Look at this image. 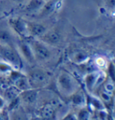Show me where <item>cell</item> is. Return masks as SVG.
<instances>
[{"instance_id": "obj_21", "label": "cell", "mask_w": 115, "mask_h": 120, "mask_svg": "<svg viewBox=\"0 0 115 120\" xmlns=\"http://www.w3.org/2000/svg\"><path fill=\"white\" fill-rule=\"evenodd\" d=\"M5 104V100L2 98V97H0V109H2L3 108H4V106Z\"/></svg>"}, {"instance_id": "obj_8", "label": "cell", "mask_w": 115, "mask_h": 120, "mask_svg": "<svg viewBox=\"0 0 115 120\" xmlns=\"http://www.w3.org/2000/svg\"><path fill=\"white\" fill-rule=\"evenodd\" d=\"M18 49L20 52V56H23V57L26 59L30 63H33L35 61L34 55L32 53V50L31 49V46L26 40H21V41L18 43Z\"/></svg>"}, {"instance_id": "obj_12", "label": "cell", "mask_w": 115, "mask_h": 120, "mask_svg": "<svg viewBox=\"0 0 115 120\" xmlns=\"http://www.w3.org/2000/svg\"><path fill=\"white\" fill-rule=\"evenodd\" d=\"M45 4V0H29L25 6V10L28 13L39 12Z\"/></svg>"}, {"instance_id": "obj_10", "label": "cell", "mask_w": 115, "mask_h": 120, "mask_svg": "<svg viewBox=\"0 0 115 120\" xmlns=\"http://www.w3.org/2000/svg\"><path fill=\"white\" fill-rule=\"evenodd\" d=\"M38 90L36 88H30L28 90H22L19 92V99L27 104H33L38 98Z\"/></svg>"}, {"instance_id": "obj_19", "label": "cell", "mask_w": 115, "mask_h": 120, "mask_svg": "<svg viewBox=\"0 0 115 120\" xmlns=\"http://www.w3.org/2000/svg\"><path fill=\"white\" fill-rule=\"evenodd\" d=\"M95 64L98 65L100 68H104L107 65H106V60L103 57H102V56H99V57H97L95 59Z\"/></svg>"}, {"instance_id": "obj_11", "label": "cell", "mask_w": 115, "mask_h": 120, "mask_svg": "<svg viewBox=\"0 0 115 120\" xmlns=\"http://www.w3.org/2000/svg\"><path fill=\"white\" fill-rule=\"evenodd\" d=\"M70 98H71V102L74 104L75 106H79V107H84L85 105V97L84 92L81 90H76L73 93L70 95Z\"/></svg>"}, {"instance_id": "obj_22", "label": "cell", "mask_w": 115, "mask_h": 120, "mask_svg": "<svg viewBox=\"0 0 115 120\" xmlns=\"http://www.w3.org/2000/svg\"><path fill=\"white\" fill-rule=\"evenodd\" d=\"M11 1H13V2H15V3H22V2H24V0H11Z\"/></svg>"}, {"instance_id": "obj_17", "label": "cell", "mask_w": 115, "mask_h": 120, "mask_svg": "<svg viewBox=\"0 0 115 120\" xmlns=\"http://www.w3.org/2000/svg\"><path fill=\"white\" fill-rule=\"evenodd\" d=\"M14 70V68L6 62H0V74H10L11 71Z\"/></svg>"}, {"instance_id": "obj_5", "label": "cell", "mask_w": 115, "mask_h": 120, "mask_svg": "<svg viewBox=\"0 0 115 120\" xmlns=\"http://www.w3.org/2000/svg\"><path fill=\"white\" fill-rule=\"evenodd\" d=\"M27 78L29 81L31 88L39 89L40 87H42L47 83V82L49 80V75L43 69L37 67L30 71Z\"/></svg>"}, {"instance_id": "obj_2", "label": "cell", "mask_w": 115, "mask_h": 120, "mask_svg": "<svg viewBox=\"0 0 115 120\" xmlns=\"http://www.w3.org/2000/svg\"><path fill=\"white\" fill-rule=\"evenodd\" d=\"M0 58H2L16 70H20L23 66L21 56L16 50H15L14 47L0 45Z\"/></svg>"}, {"instance_id": "obj_24", "label": "cell", "mask_w": 115, "mask_h": 120, "mask_svg": "<svg viewBox=\"0 0 115 120\" xmlns=\"http://www.w3.org/2000/svg\"><path fill=\"white\" fill-rule=\"evenodd\" d=\"M1 4H2V0H0V7H1Z\"/></svg>"}, {"instance_id": "obj_20", "label": "cell", "mask_w": 115, "mask_h": 120, "mask_svg": "<svg viewBox=\"0 0 115 120\" xmlns=\"http://www.w3.org/2000/svg\"><path fill=\"white\" fill-rule=\"evenodd\" d=\"M64 119H77L76 118V116H75V114H71V113H68L67 114V116H64L63 117Z\"/></svg>"}, {"instance_id": "obj_7", "label": "cell", "mask_w": 115, "mask_h": 120, "mask_svg": "<svg viewBox=\"0 0 115 120\" xmlns=\"http://www.w3.org/2000/svg\"><path fill=\"white\" fill-rule=\"evenodd\" d=\"M27 28L29 36L32 38H40L48 30L45 25L38 22H27Z\"/></svg>"}, {"instance_id": "obj_3", "label": "cell", "mask_w": 115, "mask_h": 120, "mask_svg": "<svg viewBox=\"0 0 115 120\" xmlns=\"http://www.w3.org/2000/svg\"><path fill=\"white\" fill-rule=\"evenodd\" d=\"M28 42L31 46V49L32 50V53L34 55L35 60L38 61H46L50 57V51L47 47V44L42 42L40 40L37 38L29 37Z\"/></svg>"}, {"instance_id": "obj_6", "label": "cell", "mask_w": 115, "mask_h": 120, "mask_svg": "<svg viewBox=\"0 0 115 120\" xmlns=\"http://www.w3.org/2000/svg\"><path fill=\"white\" fill-rule=\"evenodd\" d=\"M14 35L15 33L11 30L8 23H0V45L14 47Z\"/></svg>"}, {"instance_id": "obj_14", "label": "cell", "mask_w": 115, "mask_h": 120, "mask_svg": "<svg viewBox=\"0 0 115 120\" xmlns=\"http://www.w3.org/2000/svg\"><path fill=\"white\" fill-rule=\"evenodd\" d=\"M98 80H99L98 73H91L85 77V84L87 86V88L91 90L95 86V83L98 82Z\"/></svg>"}, {"instance_id": "obj_9", "label": "cell", "mask_w": 115, "mask_h": 120, "mask_svg": "<svg viewBox=\"0 0 115 120\" xmlns=\"http://www.w3.org/2000/svg\"><path fill=\"white\" fill-rule=\"evenodd\" d=\"M37 39L40 40L42 42H44L47 45L56 46L60 42L61 35L59 34V32L57 31V30H47L43 35H41L40 38H37Z\"/></svg>"}, {"instance_id": "obj_16", "label": "cell", "mask_w": 115, "mask_h": 120, "mask_svg": "<svg viewBox=\"0 0 115 120\" xmlns=\"http://www.w3.org/2000/svg\"><path fill=\"white\" fill-rule=\"evenodd\" d=\"M87 59H88V55L84 51H77L73 56V61L76 64L84 63Z\"/></svg>"}, {"instance_id": "obj_23", "label": "cell", "mask_w": 115, "mask_h": 120, "mask_svg": "<svg viewBox=\"0 0 115 120\" xmlns=\"http://www.w3.org/2000/svg\"><path fill=\"white\" fill-rule=\"evenodd\" d=\"M1 86H2V82H1V79H0V88H1Z\"/></svg>"}, {"instance_id": "obj_15", "label": "cell", "mask_w": 115, "mask_h": 120, "mask_svg": "<svg viewBox=\"0 0 115 120\" xmlns=\"http://www.w3.org/2000/svg\"><path fill=\"white\" fill-rule=\"evenodd\" d=\"M20 90H17L15 86H11L9 88H7L5 90V99L4 100H8V101H11L12 100H14L15 98H16L17 96L19 95Z\"/></svg>"}, {"instance_id": "obj_13", "label": "cell", "mask_w": 115, "mask_h": 120, "mask_svg": "<svg viewBox=\"0 0 115 120\" xmlns=\"http://www.w3.org/2000/svg\"><path fill=\"white\" fill-rule=\"evenodd\" d=\"M56 111V106L53 104H46L44 107L41 108L40 111V115L41 116L42 118H46V119H50V118H53V116L55 115Z\"/></svg>"}, {"instance_id": "obj_4", "label": "cell", "mask_w": 115, "mask_h": 120, "mask_svg": "<svg viewBox=\"0 0 115 120\" xmlns=\"http://www.w3.org/2000/svg\"><path fill=\"white\" fill-rule=\"evenodd\" d=\"M7 23L17 36H19L21 40H26L30 36L28 33V28H27V21L21 17H11L7 21Z\"/></svg>"}, {"instance_id": "obj_1", "label": "cell", "mask_w": 115, "mask_h": 120, "mask_svg": "<svg viewBox=\"0 0 115 120\" xmlns=\"http://www.w3.org/2000/svg\"><path fill=\"white\" fill-rule=\"evenodd\" d=\"M58 88L66 96H70L78 90V83L75 79L67 72L62 71L58 77Z\"/></svg>"}, {"instance_id": "obj_18", "label": "cell", "mask_w": 115, "mask_h": 120, "mask_svg": "<svg viewBox=\"0 0 115 120\" xmlns=\"http://www.w3.org/2000/svg\"><path fill=\"white\" fill-rule=\"evenodd\" d=\"M89 112L88 109L86 108H82L79 112H78V115L76 116L77 119H88L89 118Z\"/></svg>"}]
</instances>
